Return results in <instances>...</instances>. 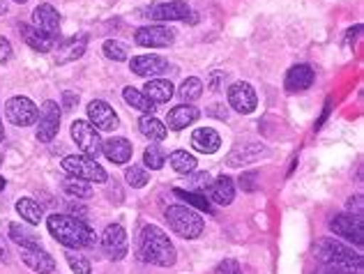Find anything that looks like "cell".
Wrapping results in <instances>:
<instances>
[{
	"label": "cell",
	"instance_id": "bcb514c9",
	"mask_svg": "<svg viewBox=\"0 0 364 274\" xmlns=\"http://www.w3.org/2000/svg\"><path fill=\"white\" fill-rule=\"evenodd\" d=\"M219 79H224V74H213V83H210V88H213V90H219V88H222V83H219Z\"/></svg>",
	"mask_w": 364,
	"mask_h": 274
},
{
	"label": "cell",
	"instance_id": "4fadbf2b",
	"mask_svg": "<svg viewBox=\"0 0 364 274\" xmlns=\"http://www.w3.org/2000/svg\"><path fill=\"white\" fill-rule=\"evenodd\" d=\"M88 120H90V125L100 131H113L120 125L118 113L113 111L107 102H100V99L88 104Z\"/></svg>",
	"mask_w": 364,
	"mask_h": 274
},
{
	"label": "cell",
	"instance_id": "c3c4849f",
	"mask_svg": "<svg viewBox=\"0 0 364 274\" xmlns=\"http://www.w3.org/2000/svg\"><path fill=\"white\" fill-rule=\"evenodd\" d=\"M5 141V127H3V120H0V143Z\"/></svg>",
	"mask_w": 364,
	"mask_h": 274
},
{
	"label": "cell",
	"instance_id": "f907efd6",
	"mask_svg": "<svg viewBox=\"0 0 364 274\" xmlns=\"http://www.w3.org/2000/svg\"><path fill=\"white\" fill-rule=\"evenodd\" d=\"M14 3H18V5H23V3H28V0H14Z\"/></svg>",
	"mask_w": 364,
	"mask_h": 274
},
{
	"label": "cell",
	"instance_id": "52a82bcc",
	"mask_svg": "<svg viewBox=\"0 0 364 274\" xmlns=\"http://www.w3.org/2000/svg\"><path fill=\"white\" fill-rule=\"evenodd\" d=\"M60 106L58 102L53 99H46L40 109V118H37V141H42V143H49V141L55 138L60 129Z\"/></svg>",
	"mask_w": 364,
	"mask_h": 274
},
{
	"label": "cell",
	"instance_id": "8d00e7d4",
	"mask_svg": "<svg viewBox=\"0 0 364 274\" xmlns=\"http://www.w3.org/2000/svg\"><path fill=\"white\" fill-rule=\"evenodd\" d=\"M124 180H127L129 187L141 189V187H146L150 182V175L146 173V168H143V166H129L127 171H124Z\"/></svg>",
	"mask_w": 364,
	"mask_h": 274
},
{
	"label": "cell",
	"instance_id": "4316f807",
	"mask_svg": "<svg viewBox=\"0 0 364 274\" xmlns=\"http://www.w3.org/2000/svg\"><path fill=\"white\" fill-rule=\"evenodd\" d=\"M139 131L150 141H164L168 134V127L161 120H157L155 116H143L139 120Z\"/></svg>",
	"mask_w": 364,
	"mask_h": 274
},
{
	"label": "cell",
	"instance_id": "b9f144b4",
	"mask_svg": "<svg viewBox=\"0 0 364 274\" xmlns=\"http://www.w3.org/2000/svg\"><path fill=\"white\" fill-rule=\"evenodd\" d=\"M316 274H362L355 270H346V268H337V265H323Z\"/></svg>",
	"mask_w": 364,
	"mask_h": 274
},
{
	"label": "cell",
	"instance_id": "ac0fdd59",
	"mask_svg": "<svg viewBox=\"0 0 364 274\" xmlns=\"http://www.w3.org/2000/svg\"><path fill=\"white\" fill-rule=\"evenodd\" d=\"M21 261L26 263V268H31L37 274H51L55 270V261L51 253L44 251V247L21 249Z\"/></svg>",
	"mask_w": 364,
	"mask_h": 274
},
{
	"label": "cell",
	"instance_id": "d590c367",
	"mask_svg": "<svg viewBox=\"0 0 364 274\" xmlns=\"http://www.w3.org/2000/svg\"><path fill=\"white\" fill-rule=\"evenodd\" d=\"M65 258H67V263H70V268H72V272L74 274H90L92 270H90V261L83 256V253L79 251V249H67L65 251Z\"/></svg>",
	"mask_w": 364,
	"mask_h": 274
},
{
	"label": "cell",
	"instance_id": "4dcf8cb0",
	"mask_svg": "<svg viewBox=\"0 0 364 274\" xmlns=\"http://www.w3.org/2000/svg\"><path fill=\"white\" fill-rule=\"evenodd\" d=\"M168 162H171V166H173V171L180 175H187L191 171H196V157L189 155L187 150H176V153H171Z\"/></svg>",
	"mask_w": 364,
	"mask_h": 274
},
{
	"label": "cell",
	"instance_id": "ee69618b",
	"mask_svg": "<svg viewBox=\"0 0 364 274\" xmlns=\"http://www.w3.org/2000/svg\"><path fill=\"white\" fill-rule=\"evenodd\" d=\"M208 113H210V116H217L219 120H226V116H228L224 106H213V109H210Z\"/></svg>",
	"mask_w": 364,
	"mask_h": 274
},
{
	"label": "cell",
	"instance_id": "8fae6325",
	"mask_svg": "<svg viewBox=\"0 0 364 274\" xmlns=\"http://www.w3.org/2000/svg\"><path fill=\"white\" fill-rule=\"evenodd\" d=\"M330 229L334 231V235H339V238L353 242L355 247H362V244H364L362 219H360V217H355V214H348V212L337 214L330 221Z\"/></svg>",
	"mask_w": 364,
	"mask_h": 274
},
{
	"label": "cell",
	"instance_id": "8992f818",
	"mask_svg": "<svg viewBox=\"0 0 364 274\" xmlns=\"http://www.w3.org/2000/svg\"><path fill=\"white\" fill-rule=\"evenodd\" d=\"M5 118L16 127H31L40 118V109L35 106V102L31 97L16 94V97L7 99L5 104Z\"/></svg>",
	"mask_w": 364,
	"mask_h": 274
},
{
	"label": "cell",
	"instance_id": "d6a6232c",
	"mask_svg": "<svg viewBox=\"0 0 364 274\" xmlns=\"http://www.w3.org/2000/svg\"><path fill=\"white\" fill-rule=\"evenodd\" d=\"M63 189H65V194H70L74 198H90L92 196V185L88 180H81V177H65V182H63Z\"/></svg>",
	"mask_w": 364,
	"mask_h": 274
},
{
	"label": "cell",
	"instance_id": "44dd1931",
	"mask_svg": "<svg viewBox=\"0 0 364 274\" xmlns=\"http://www.w3.org/2000/svg\"><path fill=\"white\" fill-rule=\"evenodd\" d=\"M191 146L203 155H215L219 146H222V138H219V131L213 127H198L191 134Z\"/></svg>",
	"mask_w": 364,
	"mask_h": 274
},
{
	"label": "cell",
	"instance_id": "484cf974",
	"mask_svg": "<svg viewBox=\"0 0 364 274\" xmlns=\"http://www.w3.org/2000/svg\"><path fill=\"white\" fill-rule=\"evenodd\" d=\"M85 46H88V35L72 37L70 42L58 49V55H55V60H58V65H63V62H72L76 58H81V55L85 53Z\"/></svg>",
	"mask_w": 364,
	"mask_h": 274
},
{
	"label": "cell",
	"instance_id": "5bb4252c",
	"mask_svg": "<svg viewBox=\"0 0 364 274\" xmlns=\"http://www.w3.org/2000/svg\"><path fill=\"white\" fill-rule=\"evenodd\" d=\"M228 104H231L233 111L247 116V113L256 111L258 97H256V92H254L252 86H249V83H233V86L228 88Z\"/></svg>",
	"mask_w": 364,
	"mask_h": 274
},
{
	"label": "cell",
	"instance_id": "30bf717a",
	"mask_svg": "<svg viewBox=\"0 0 364 274\" xmlns=\"http://www.w3.org/2000/svg\"><path fill=\"white\" fill-rule=\"evenodd\" d=\"M155 21H189L196 23V16L191 14V7L182 0H171V3H159L146 12Z\"/></svg>",
	"mask_w": 364,
	"mask_h": 274
},
{
	"label": "cell",
	"instance_id": "7bdbcfd3",
	"mask_svg": "<svg viewBox=\"0 0 364 274\" xmlns=\"http://www.w3.org/2000/svg\"><path fill=\"white\" fill-rule=\"evenodd\" d=\"M63 106L65 109H74V104H79V94H74V92H65L63 94Z\"/></svg>",
	"mask_w": 364,
	"mask_h": 274
},
{
	"label": "cell",
	"instance_id": "e575fe53",
	"mask_svg": "<svg viewBox=\"0 0 364 274\" xmlns=\"http://www.w3.org/2000/svg\"><path fill=\"white\" fill-rule=\"evenodd\" d=\"M178 94H180V99L185 104L187 102H196L200 94H203V81L196 79V77H189L187 81H182Z\"/></svg>",
	"mask_w": 364,
	"mask_h": 274
},
{
	"label": "cell",
	"instance_id": "836d02e7",
	"mask_svg": "<svg viewBox=\"0 0 364 274\" xmlns=\"http://www.w3.org/2000/svg\"><path fill=\"white\" fill-rule=\"evenodd\" d=\"M166 159H168V155L164 153V148L157 146V143L148 146L146 153H143V162H146V166L150 168V171H159V168L166 164Z\"/></svg>",
	"mask_w": 364,
	"mask_h": 274
},
{
	"label": "cell",
	"instance_id": "6da1fadb",
	"mask_svg": "<svg viewBox=\"0 0 364 274\" xmlns=\"http://www.w3.org/2000/svg\"><path fill=\"white\" fill-rule=\"evenodd\" d=\"M46 226H49L51 238L58 240L67 249H85L97 242L95 233L90 231V226L81 219H76V217H70V214L55 212L46 219Z\"/></svg>",
	"mask_w": 364,
	"mask_h": 274
},
{
	"label": "cell",
	"instance_id": "1f68e13d",
	"mask_svg": "<svg viewBox=\"0 0 364 274\" xmlns=\"http://www.w3.org/2000/svg\"><path fill=\"white\" fill-rule=\"evenodd\" d=\"M173 194L180 198L185 205H191L196 207L198 212H213V207H210V201L205 194H198V192H185V189H173Z\"/></svg>",
	"mask_w": 364,
	"mask_h": 274
},
{
	"label": "cell",
	"instance_id": "74e56055",
	"mask_svg": "<svg viewBox=\"0 0 364 274\" xmlns=\"http://www.w3.org/2000/svg\"><path fill=\"white\" fill-rule=\"evenodd\" d=\"M102 49H104V55H107L109 60H116V62L127 60V46L118 40H107Z\"/></svg>",
	"mask_w": 364,
	"mask_h": 274
},
{
	"label": "cell",
	"instance_id": "f35d334b",
	"mask_svg": "<svg viewBox=\"0 0 364 274\" xmlns=\"http://www.w3.org/2000/svg\"><path fill=\"white\" fill-rule=\"evenodd\" d=\"M12 60V44H9L7 37L0 35V65H5Z\"/></svg>",
	"mask_w": 364,
	"mask_h": 274
},
{
	"label": "cell",
	"instance_id": "5b68a950",
	"mask_svg": "<svg viewBox=\"0 0 364 274\" xmlns=\"http://www.w3.org/2000/svg\"><path fill=\"white\" fill-rule=\"evenodd\" d=\"M63 168L70 175L74 177H81V180H88V182H107V171L104 166H100L95 159H90L88 155H70L63 159Z\"/></svg>",
	"mask_w": 364,
	"mask_h": 274
},
{
	"label": "cell",
	"instance_id": "7dc6e473",
	"mask_svg": "<svg viewBox=\"0 0 364 274\" xmlns=\"http://www.w3.org/2000/svg\"><path fill=\"white\" fill-rule=\"evenodd\" d=\"M0 14H7V0H0Z\"/></svg>",
	"mask_w": 364,
	"mask_h": 274
},
{
	"label": "cell",
	"instance_id": "f546056e",
	"mask_svg": "<svg viewBox=\"0 0 364 274\" xmlns=\"http://www.w3.org/2000/svg\"><path fill=\"white\" fill-rule=\"evenodd\" d=\"M122 97H124V102H127L132 109L146 113V116H152V113H155V109H157V104H152L146 97V94H143L141 90H136V88H124L122 90Z\"/></svg>",
	"mask_w": 364,
	"mask_h": 274
},
{
	"label": "cell",
	"instance_id": "2e32d148",
	"mask_svg": "<svg viewBox=\"0 0 364 274\" xmlns=\"http://www.w3.org/2000/svg\"><path fill=\"white\" fill-rule=\"evenodd\" d=\"M33 23H35V28H40L42 33L51 35V37H58V33H60L58 9H55L53 5H49V3L37 5L35 12H33Z\"/></svg>",
	"mask_w": 364,
	"mask_h": 274
},
{
	"label": "cell",
	"instance_id": "83f0119b",
	"mask_svg": "<svg viewBox=\"0 0 364 274\" xmlns=\"http://www.w3.org/2000/svg\"><path fill=\"white\" fill-rule=\"evenodd\" d=\"M16 212L21 214V219L28 221L31 226H37L44 219L42 205L37 203V201H33V198H18V201H16Z\"/></svg>",
	"mask_w": 364,
	"mask_h": 274
},
{
	"label": "cell",
	"instance_id": "9a60e30c",
	"mask_svg": "<svg viewBox=\"0 0 364 274\" xmlns=\"http://www.w3.org/2000/svg\"><path fill=\"white\" fill-rule=\"evenodd\" d=\"M129 70L136 74V77L143 79H152V77H159L168 70V60L159 58V55H134L129 60Z\"/></svg>",
	"mask_w": 364,
	"mask_h": 274
},
{
	"label": "cell",
	"instance_id": "f1b7e54d",
	"mask_svg": "<svg viewBox=\"0 0 364 274\" xmlns=\"http://www.w3.org/2000/svg\"><path fill=\"white\" fill-rule=\"evenodd\" d=\"M9 238H12L21 249H37V247H42L40 238H37L33 231L23 229L21 224H9Z\"/></svg>",
	"mask_w": 364,
	"mask_h": 274
},
{
	"label": "cell",
	"instance_id": "7402d4cb",
	"mask_svg": "<svg viewBox=\"0 0 364 274\" xmlns=\"http://www.w3.org/2000/svg\"><path fill=\"white\" fill-rule=\"evenodd\" d=\"M198 116H200V113H198L196 106H191V104H180V106H176V109H171V111H168V116H166V127L180 131V129L189 127L191 122H196Z\"/></svg>",
	"mask_w": 364,
	"mask_h": 274
},
{
	"label": "cell",
	"instance_id": "e0dca14e",
	"mask_svg": "<svg viewBox=\"0 0 364 274\" xmlns=\"http://www.w3.org/2000/svg\"><path fill=\"white\" fill-rule=\"evenodd\" d=\"M18 35L21 40L31 46L33 51H40V53H49L53 46H55V37L42 33L40 28H35L31 23H18Z\"/></svg>",
	"mask_w": 364,
	"mask_h": 274
},
{
	"label": "cell",
	"instance_id": "ab89813d",
	"mask_svg": "<svg viewBox=\"0 0 364 274\" xmlns=\"http://www.w3.org/2000/svg\"><path fill=\"white\" fill-rule=\"evenodd\" d=\"M217 274H242V268L237 265V261H224L219 263Z\"/></svg>",
	"mask_w": 364,
	"mask_h": 274
},
{
	"label": "cell",
	"instance_id": "277c9868",
	"mask_svg": "<svg viewBox=\"0 0 364 274\" xmlns=\"http://www.w3.org/2000/svg\"><path fill=\"white\" fill-rule=\"evenodd\" d=\"M166 221L171 231H176L180 238L196 240L203 233V217L196 210H191L189 205H168L166 207Z\"/></svg>",
	"mask_w": 364,
	"mask_h": 274
},
{
	"label": "cell",
	"instance_id": "7c38bea8",
	"mask_svg": "<svg viewBox=\"0 0 364 274\" xmlns=\"http://www.w3.org/2000/svg\"><path fill=\"white\" fill-rule=\"evenodd\" d=\"M102 247H104V253H107L111 261H122L129 251L127 231H124L120 224L107 226V231L102 233Z\"/></svg>",
	"mask_w": 364,
	"mask_h": 274
},
{
	"label": "cell",
	"instance_id": "3957f363",
	"mask_svg": "<svg viewBox=\"0 0 364 274\" xmlns=\"http://www.w3.org/2000/svg\"><path fill=\"white\" fill-rule=\"evenodd\" d=\"M314 256L318 258L323 265H337V268L362 272V253L346 247V244L339 240H332V238L316 240Z\"/></svg>",
	"mask_w": 364,
	"mask_h": 274
},
{
	"label": "cell",
	"instance_id": "cb8c5ba5",
	"mask_svg": "<svg viewBox=\"0 0 364 274\" xmlns=\"http://www.w3.org/2000/svg\"><path fill=\"white\" fill-rule=\"evenodd\" d=\"M286 90L289 92H300L306 90L314 83V70L311 65H295V67L289 70L286 74Z\"/></svg>",
	"mask_w": 364,
	"mask_h": 274
},
{
	"label": "cell",
	"instance_id": "ba28073f",
	"mask_svg": "<svg viewBox=\"0 0 364 274\" xmlns=\"http://www.w3.org/2000/svg\"><path fill=\"white\" fill-rule=\"evenodd\" d=\"M72 138H74L76 148H79L83 155L97 157V155L102 153L100 131L95 129L88 120H74V122H72Z\"/></svg>",
	"mask_w": 364,
	"mask_h": 274
},
{
	"label": "cell",
	"instance_id": "7a4b0ae2",
	"mask_svg": "<svg viewBox=\"0 0 364 274\" xmlns=\"http://www.w3.org/2000/svg\"><path fill=\"white\" fill-rule=\"evenodd\" d=\"M139 256L141 261L150 263V265L171 268L176 263V247L168 240V235L159 229V226H143L139 233Z\"/></svg>",
	"mask_w": 364,
	"mask_h": 274
},
{
	"label": "cell",
	"instance_id": "60d3db41",
	"mask_svg": "<svg viewBox=\"0 0 364 274\" xmlns=\"http://www.w3.org/2000/svg\"><path fill=\"white\" fill-rule=\"evenodd\" d=\"M187 175H189V185L191 187H198V189H203V192H205V187L210 185V173H194V175L187 173Z\"/></svg>",
	"mask_w": 364,
	"mask_h": 274
},
{
	"label": "cell",
	"instance_id": "9c48e42d",
	"mask_svg": "<svg viewBox=\"0 0 364 274\" xmlns=\"http://www.w3.org/2000/svg\"><path fill=\"white\" fill-rule=\"evenodd\" d=\"M134 42L139 46H150V49H166V46L176 42V33L173 28H168L164 23L143 26L134 33Z\"/></svg>",
	"mask_w": 364,
	"mask_h": 274
},
{
	"label": "cell",
	"instance_id": "f6af8a7d",
	"mask_svg": "<svg viewBox=\"0 0 364 274\" xmlns=\"http://www.w3.org/2000/svg\"><path fill=\"white\" fill-rule=\"evenodd\" d=\"M0 261H9V251H7V244L3 238H0Z\"/></svg>",
	"mask_w": 364,
	"mask_h": 274
},
{
	"label": "cell",
	"instance_id": "ffe728a7",
	"mask_svg": "<svg viewBox=\"0 0 364 274\" xmlns=\"http://www.w3.org/2000/svg\"><path fill=\"white\" fill-rule=\"evenodd\" d=\"M205 192H208V201H213L217 205H231L235 198V187L231 177H217V180H213L205 187Z\"/></svg>",
	"mask_w": 364,
	"mask_h": 274
},
{
	"label": "cell",
	"instance_id": "d4e9b609",
	"mask_svg": "<svg viewBox=\"0 0 364 274\" xmlns=\"http://www.w3.org/2000/svg\"><path fill=\"white\" fill-rule=\"evenodd\" d=\"M143 94L152 102V104H164L173 97V83L168 79H150L143 88Z\"/></svg>",
	"mask_w": 364,
	"mask_h": 274
},
{
	"label": "cell",
	"instance_id": "681fc988",
	"mask_svg": "<svg viewBox=\"0 0 364 274\" xmlns=\"http://www.w3.org/2000/svg\"><path fill=\"white\" fill-rule=\"evenodd\" d=\"M5 185H7V182H5V177H3V175H0V194H3V189H5Z\"/></svg>",
	"mask_w": 364,
	"mask_h": 274
},
{
	"label": "cell",
	"instance_id": "d6986e66",
	"mask_svg": "<svg viewBox=\"0 0 364 274\" xmlns=\"http://www.w3.org/2000/svg\"><path fill=\"white\" fill-rule=\"evenodd\" d=\"M261 155H265V146L263 143H242V146H235L231 153L226 157V164L228 166H247L261 159Z\"/></svg>",
	"mask_w": 364,
	"mask_h": 274
},
{
	"label": "cell",
	"instance_id": "603a6c76",
	"mask_svg": "<svg viewBox=\"0 0 364 274\" xmlns=\"http://www.w3.org/2000/svg\"><path fill=\"white\" fill-rule=\"evenodd\" d=\"M102 153L113 164H127L132 159V143L122 136L109 138L107 143H102Z\"/></svg>",
	"mask_w": 364,
	"mask_h": 274
}]
</instances>
